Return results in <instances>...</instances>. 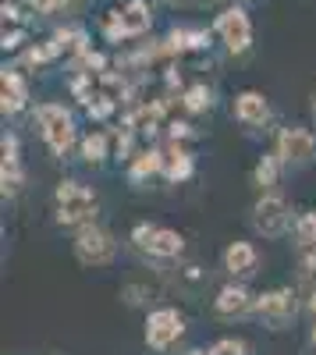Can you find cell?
<instances>
[{
    "mask_svg": "<svg viewBox=\"0 0 316 355\" xmlns=\"http://www.w3.org/2000/svg\"><path fill=\"white\" fill-rule=\"evenodd\" d=\"M220 270L231 281H249L260 274V252L252 242H231L220 252Z\"/></svg>",
    "mask_w": 316,
    "mask_h": 355,
    "instance_id": "cell-13",
    "label": "cell"
},
{
    "mask_svg": "<svg viewBox=\"0 0 316 355\" xmlns=\"http://www.w3.org/2000/svg\"><path fill=\"white\" fill-rule=\"evenodd\" d=\"M33 125L40 128L43 146H46L57 160H64L75 146L82 142V139H78V128H75V114H71L64 103H36Z\"/></svg>",
    "mask_w": 316,
    "mask_h": 355,
    "instance_id": "cell-2",
    "label": "cell"
},
{
    "mask_svg": "<svg viewBox=\"0 0 316 355\" xmlns=\"http://www.w3.org/2000/svg\"><path fill=\"white\" fill-rule=\"evenodd\" d=\"M231 114H235V121L245 125V128H263V125H270L274 107H270V100L260 93V89H242V93L231 100Z\"/></svg>",
    "mask_w": 316,
    "mask_h": 355,
    "instance_id": "cell-12",
    "label": "cell"
},
{
    "mask_svg": "<svg viewBox=\"0 0 316 355\" xmlns=\"http://www.w3.org/2000/svg\"><path fill=\"white\" fill-rule=\"evenodd\" d=\"M68 4H71V0H33V8L40 15H57V11H64Z\"/></svg>",
    "mask_w": 316,
    "mask_h": 355,
    "instance_id": "cell-33",
    "label": "cell"
},
{
    "mask_svg": "<svg viewBox=\"0 0 316 355\" xmlns=\"http://www.w3.org/2000/svg\"><path fill=\"white\" fill-rule=\"evenodd\" d=\"M274 153L284 160V167H309L316 160V132L306 125H284L274 139Z\"/></svg>",
    "mask_w": 316,
    "mask_h": 355,
    "instance_id": "cell-7",
    "label": "cell"
},
{
    "mask_svg": "<svg viewBox=\"0 0 316 355\" xmlns=\"http://www.w3.org/2000/svg\"><path fill=\"white\" fill-rule=\"evenodd\" d=\"M128 242H132L142 256H150V259H178V256L185 252L182 231H175V227H157V224H146V220L132 227Z\"/></svg>",
    "mask_w": 316,
    "mask_h": 355,
    "instance_id": "cell-4",
    "label": "cell"
},
{
    "mask_svg": "<svg viewBox=\"0 0 316 355\" xmlns=\"http://www.w3.org/2000/svg\"><path fill=\"white\" fill-rule=\"evenodd\" d=\"M309 110H313V117H316V89H313V100H309Z\"/></svg>",
    "mask_w": 316,
    "mask_h": 355,
    "instance_id": "cell-38",
    "label": "cell"
},
{
    "mask_svg": "<svg viewBox=\"0 0 316 355\" xmlns=\"http://www.w3.org/2000/svg\"><path fill=\"white\" fill-rule=\"evenodd\" d=\"M252 313H256V295L249 291L245 281H227L213 295V316L220 320H245Z\"/></svg>",
    "mask_w": 316,
    "mask_h": 355,
    "instance_id": "cell-11",
    "label": "cell"
},
{
    "mask_svg": "<svg viewBox=\"0 0 316 355\" xmlns=\"http://www.w3.org/2000/svg\"><path fill=\"white\" fill-rule=\"evenodd\" d=\"M182 107H185V114H207V110H213V89L207 82L185 85L182 89Z\"/></svg>",
    "mask_w": 316,
    "mask_h": 355,
    "instance_id": "cell-22",
    "label": "cell"
},
{
    "mask_svg": "<svg viewBox=\"0 0 316 355\" xmlns=\"http://www.w3.org/2000/svg\"><path fill=\"white\" fill-rule=\"evenodd\" d=\"M213 355H252V345L245 338H217L210 345Z\"/></svg>",
    "mask_w": 316,
    "mask_h": 355,
    "instance_id": "cell-28",
    "label": "cell"
},
{
    "mask_svg": "<svg viewBox=\"0 0 316 355\" xmlns=\"http://www.w3.org/2000/svg\"><path fill=\"white\" fill-rule=\"evenodd\" d=\"M71 71H85V75H103L107 71V57L100 50H82L71 57Z\"/></svg>",
    "mask_w": 316,
    "mask_h": 355,
    "instance_id": "cell-26",
    "label": "cell"
},
{
    "mask_svg": "<svg viewBox=\"0 0 316 355\" xmlns=\"http://www.w3.org/2000/svg\"><path fill=\"white\" fill-rule=\"evenodd\" d=\"M292 242L299 249V256L316 252V210H302L292 224Z\"/></svg>",
    "mask_w": 316,
    "mask_h": 355,
    "instance_id": "cell-21",
    "label": "cell"
},
{
    "mask_svg": "<svg viewBox=\"0 0 316 355\" xmlns=\"http://www.w3.org/2000/svg\"><path fill=\"white\" fill-rule=\"evenodd\" d=\"M281 171H284V160L277 153H263L252 167V185L260 192H277L281 189Z\"/></svg>",
    "mask_w": 316,
    "mask_h": 355,
    "instance_id": "cell-19",
    "label": "cell"
},
{
    "mask_svg": "<svg viewBox=\"0 0 316 355\" xmlns=\"http://www.w3.org/2000/svg\"><path fill=\"white\" fill-rule=\"evenodd\" d=\"M185 338V316L175 306H160L146 316V345L153 352H170Z\"/></svg>",
    "mask_w": 316,
    "mask_h": 355,
    "instance_id": "cell-8",
    "label": "cell"
},
{
    "mask_svg": "<svg viewBox=\"0 0 316 355\" xmlns=\"http://www.w3.org/2000/svg\"><path fill=\"white\" fill-rule=\"evenodd\" d=\"M71 252L82 266H110L118 259V234L103 224H82L71 234Z\"/></svg>",
    "mask_w": 316,
    "mask_h": 355,
    "instance_id": "cell-3",
    "label": "cell"
},
{
    "mask_svg": "<svg viewBox=\"0 0 316 355\" xmlns=\"http://www.w3.org/2000/svg\"><path fill=\"white\" fill-rule=\"evenodd\" d=\"M64 50H61V43H57L53 36L50 40H43V43H33L25 53H21V64H28V68H43V64H50V61H57Z\"/></svg>",
    "mask_w": 316,
    "mask_h": 355,
    "instance_id": "cell-24",
    "label": "cell"
},
{
    "mask_svg": "<svg viewBox=\"0 0 316 355\" xmlns=\"http://www.w3.org/2000/svg\"><path fill=\"white\" fill-rule=\"evenodd\" d=\"M309 345L316 348V320H313V327H309Z\"/></svg>",
    "mask_w": 316,
    "mask_h": 355,
    "instance_id": "cell-36",
    "label": "cell"
},
{
    "mask_svg": "<svg viewBox=\"0 0 316 355\" xmlns=\"http://www.w3.org/2000/svg\"><path fill=\"white\" fill-rule=\"evenodd\" d=\"M21 40H25L21 28H15V33H4V50H18V46H21Z\"/></svg>",
    "mask_w": 316,
    "mask_h": 355,
    "instance_id": "cell-34",
    "label": "cell"
},
{
    "mask_svg": "<svg viewBox=\"0 0 316 355\" xmlns=\"http://www.w3.org/2000/svg\"><path fill=\"white\" fill-rule=\"evenodd\" d=\"M25 185H28V174H25L21 160H15V164H4V160H0V196H4V199H15V196L25 192Z\"/></svg>",
    "mask_w": 316,
    "mask_h": 355,
    "instance_id": "cell-23",
    "label": "cell"
},
{
    "mask_svg": "<svg viewBox=\"0 0 316 355\" xmlns=\"http://www.w3.org/2000/svg\"><path fill=\"white\" fill-rule=\"evenodd\" d=\"M213 33L220 36V43L231 53H245L252 46V21L242 8H224L213 21Z\"/></svg>",
    "mask_w": 316,
    "mask_h": 355,
    "instance_id": "cell-10",
    "label": "cell"
},
{
    "mask_svg": "<svg viewBox=\"0 0 316 355\" xmlns=\"http://www.w3.org/2000/svg\"><path fill=\"white\" fill-rule=\"evenodd\" d=\"M28 107V82L18 68H4L0 71V110L4 117H15Z\"/></svg>",
    "mask_w": 316,
    "mask_h": 355,
    "instance_id": "cell-14",
    "label": "cell"
},
{
    "mask_svg": "<svg viewBox=\"0 0 316 355\" xmlns=\"http://www.w3.org/2000/svg\"><path fill=\"white\" fill-rule=\"evenodd\" d=\"M121 21H125L128 40L146 36V33H150V25H153V11H150L146 0H128V4L121 8Z\"/></svg>",
    "mask_w": 316,
    "mask_h": 355,
    "instance_id": "cell-20",
    "label": "cell"
},
{
    "mask_svg": "<svg viewBox=\"0 0 316 355\" xmlns=\"http://www.w3.org/2000/svg\"><path fill=\"white\" fill-rule=\"evenodd\" d=\"M195 174V157L185 142H167L164 150V182L170 185H185L188 178Z\"/></svg>",
    "mask_w": 316,
    "mask_h": 355,
    "instance_id": "cell-15",
    "label": "cell"
},
{
    "mask_svg": "<svg viewBox=\"0 0 316 355\" xmlns=\"http://www.w3.org/2000/svg\"><path fill=\"white\" fill-rule=\"evenodd\" d=\"M188 355H213V352H210V348H192Z\"/></svg>",
    "mask_w": 316,
    "mask_h": 355,
    "instance_id": "cell-37",
    "label": "cell"
},
{
    "mask_svg": "<svg viewBox=\"0 0 316 355\" xmlns=\"http://www.w3.org/2000/svg\"><path fill=\"white\" fill-rule=\"evenodd\" d=\"M302 306H306V313H309V316L316 320V284H313V288L306 291V302H302Z\"/></svg>",
    "mask_w": 316,
    "mask_h": 355,
    "instance_id": "cell-35",
    "label": "cell"
},
{
    "mask_svg": "<svg viewBox=\"0 0 316 355\" xmlns=\"http://www.w3.org/2000/svg\"><path fill=\"white\" fill-rule=\"evenodd\" d=\"M167 139H170V142H192V139H195V128H192L188 121L170 117V121H167Z\"/></svg>",
    "mask_w": 316,
    "mask_h": 355,
    "instance_id": "cell-32",
    "label": "cell"
},
{
    "mask_svg": "<svg viewBox=\"0 0 316 355\" xmlns=\"http://www.w3.org/2000/svg\"><path fill=\"white\" fill-rule=\"evenodd\" d=\"M150 178H164V150H157V146H146V150H139L128 160V182L132 185H142Z\"/></svg>",
    "mask_w": 316,
    "mask_h": 355,
    "instance_id": "cell-16",
    "label": "cell"
},
{
    "mask_svg": "<svg viewBox=\"0 0 316 355\" xmlns=\"http://www.w3.org/2000/svg\"><path fill=\"white\" fill-rule=\"evenodd\" d=\"M96 214H100V196H96V189L75 182V178L57 182V189H53V220L61 224V227L78 231L82 224H93Z\"/></svg>",
    "mask_w": 316,
    "mask_h": 355,
    "instance_id": "cell-1",
    "label": "cell"
},
{
    "mask_svg": "<svg viewBox=\"0 0 316 355\" xmlns=\"http://www.w3.org/2000/svg\"><path fill=\"white\" fill-rule=\"evenodd\" d=\"M53 40L61 43V50L64 53H82V50H89V36H85V28H78V25H64V28H57L53 33Z\"/></svg>",
    "mask_w": 316,
    "mask_h": 355,
    "instance_id": "cell-25",
    "label": "cell"
},
{
    "mask_svg": "<svg viewBox=\"0 0 316 355\" xmlns=\"http://www.w3.org/2000/svg\"><path fill=\"white\" fill-rule=\"evenodd\" d=\"M167 100H139L135 107H125L121 114V125L132 128L139 139H150L157 135L160 128H167Z\"/></svg>",
    "mask_w": 316,
    "mask_h": 355,
    "instance_id": "cell-9",
    "label": "cell"
},
{
    "mask_svg": "<svg viewBox=\"0 0 316 355\" xmlns=\"http://www.w3.org/2000/svg\"><path fill=\"white\" fill-rule=\"evenodd\" d=\"M0 160H4V164L21 160V142H18L15 132H4V139H0Z\"/></svg>",
    "mask_w": 316,
    "mask_h": 355,
    "instance_id": "cell-31",
    "label": "cell"
},
{
    "mask_svg": "<svg viewBox=\"0 0 316 355\" xmlns=\"http://www.w3.org/2000/svg\"><path fill=\"white\" fill-rule=\"evenodd\" d=\"M292 206L284 202L281 192H260V199L252 202V227L263 239H284L292 231Z\"/></svg>",
    "mask_w": 316,
    "mask_h": 355,
    "instance_id": "cell-6",
    "label": "cell"
},
{
    "mask_svg": "<svg viewBox=\"0 0 316 355\" xmlns=\"http://www.w3.org/2000/svg\"><path fill=\"white\" fill-rule=\"evenodd\" d=\"M256 316H260L270 331H284L292 327L295 316H299V295L288 284H277L256 295Z\"/></svg>",
    "mask_w": 316,
    "mask_h": 355,
    "instance_id": "cell-5",
    "label": "cell"
},
{
    "mask_svg": "<svg viewBox=\"0 0 316 355\" xmlns=\"http://www.w3.org/2000/svg\"><path fill=\"white\" fill-rule=\"evenodd\" d=\"M118 107H121V103H114L110 96H100V93H96V100H93L89 107H85V114H89L93 121H107V117H110L114 110H118Z\"/></svg>",
    "mask_w": 316,
    "mask_h": 355,
    "instance_id": "cell-30",
    "label": "cell"
},
{
    "mask_svg": "<svg viewBox=\"0 0 316 355\" xmlns=\"http://www.w3.org/2000/svg\"><path fill=\"white\" fill-rule=\"evenodd\" d=\"M78 157H82L85 167H103V164L114 157L110 135H107V132H85L82 142H78Z\"/></svg>",
    "mask_w": 316,
    "mask_h": 355,
    "instance_id": "cell-18",
    "label": "cell"
},
{
    "mask_svg": "<svg viewBox=\"0 0 316 355\" xmlns=\"http://www.w3.org/2000/svg\"><path fill=\"white\" fill-rule=\"evenodd\" d=\"M135 142H139V135H135L132 128H125V125H121V128H118V135H114V157L128 164V160L139 153V150H135Z\"/></svg>",
    "mask_w": 316,
    "mask_h": 355,
    "instance_id": "cell-27",
    "label": "cell"
},
{
    "mask_svg": "<svg viewBox=\"0 0 316 355\" xmlns=\"http://www.w3.org/2000/svg\"><path fill=\"white\" fill-rule=\"evenodd\" d=\"M103 36H107L110 43H121V40H128V33H125V21H121V11H110V15L103 18Z\"/></svg>",
    "mask_w": 316,
    "mask_h": 355,
    "instance_id": "cell-29",
    "label": "cell"
},
{
    "mask_svg": "<svg viewBox=\"0 0 316 355\" xmlns=\"http://www.w3.org/2000/svg\"><path fill=\"white\" fill-rule=\"evenodd\" d=\"M210 46V33L207 28H170L164 40V53L167 57H182L192 50H207Z\"/></svg>",
    "mask_w": 316,
    "mask_h": 355,
    "instance_id": "cell-17",
    "label": "cell"
}]
</instances>
